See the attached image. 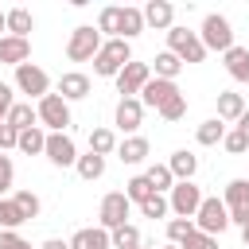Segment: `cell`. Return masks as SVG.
Returning a JSON list of instances; mask_svg holds the SVG:
<instances>
[{
	"label": "cell",
	"mask_w": 249,
	"mask_h": 249,
	"mask_svg": "<svg viewBox=\"0 0 249 249\" xmlns=\"http://www.w3.org/2000/svg\"><path fill=\"white\" fill-rule=\"evenodd\" d=\"M156 113H160L163 121H171V124H175V121H183V117H187V93L179 89V93H175V97H171L167 105H160Z\"/></svg>",
	"instance_id": "cell-37"
},
{
	"label": "cell",
	"mask_w": 249,
	"mask_h": 249,
	"mask_svg": "<svg viewBox=\"0 0 249 249\" xmlns=\"http://www.w3.org/2000/svg\"><path fill=\"white\" fill-rule=\"evenodd\" d=\"M89 152L101 156V160L113 156V152H117V132H113V128H93V132H89Z\"/></svg>",
	"instance_id": "cell-30"
},
{
	"label": "cell",
	"mask_w": 249,
	"mask_h": 249,
	"mask_svg": "<svg viewBox=\"0 0 249 249\" xmlns=\"http://www.w3.org/2000/svg\"><path fill=\"white\" fill-rule=\"evenodd\" d=\"M167 171H171V179H175V183H191V179L198 175V156H195V152H187V148H175V152H171V160H167Z\"/></svg>",
	"instance_id": "cell-18"
},
{
	"label": "cell",
	"mask_w": 249,
	"mask_h": 249,
	"mask_svg": "<svg viewBox=\"0 0 249 249\" xmlns=\"http://www.w3.org/2000/svg\"><path fill=\"white\" fill-rule=\"evenodd\" d=\"M226 128H230V124H222L218 117H210V121H202V124L195 128V140H198L202 148H218L222 136H226Z\"/></svg>",
	"instance_id": "cell-27"
},
{
	"label": "cell",
	"mask_w": 249,
	"mask_h": 249,
	"mask_svg": "<svg viewBox=\"0 0 249 249\" xmlns=\"http://www.w3.org/2000/svg\"><path fill=\"white\" fill-rule=\"evenodd\" d=\"M195 230L198 233H210V237H222L230 230V214H226V202L218 195H206L202 206L195 210Z\"/></svg>",
	"instance_id": "cell-2"
},
{
	"label": "cell",
	"mask_w": 249,
	"mask_h": 249,
	"mask_svg": "<svg viewBox=\"0 0 249 249\" xmlns=\"http://www.w3.org/2000/svg\"><path fill=\"white\" fill-rule=\"evenodd\" d=\"M245 109H249V105H245V93H233V89H222V93H218V121H222V124H230V121L237 124V117H241Z\"/></svg>",
	"instance_id": "cell-23"
},
{
	"label": "cell",
	"mask_w": 249,
	"mask_h": 249,
	"mask_svg": "<svg viewBox=\"0 0 249 249\" xmlns=\"http://www.w3.org/2000/svg\"><path fill=\"white\" fill-rule=\"evenodd\" d=\"M179 70H183V62L171 54V51H160L156 58H152V78H163V82H175L179 78Z\"/></svg>",
	"instance_id": "cell-26"
},
{
	"label": "cell",
	"mask_w": 249,
	"mask_h": 249,
	"mask_svg": "<svg viewBox=\"0 0 249 249\" xmlns=\"http://www.w3.org/2000/svg\"><path fill=\"white\" fill-rule=\"evenodd\" d=\"M43 156H47L54 167H74V163H78V144H74L70 132H47Z\"/></svg>",
	"instance_id": "cell-12"
},
{
	"label": "cell",
	"mask_w": 249,
	"mask_h": 249,
	"mask_svg": "<svg viewBox=\"0 0 249 249\" xmlns=\"http://www.w3.org/2000/svg\"><path fill=\"white\" fill-rule=\"evenodd\" d=\"M0 156H4V152H0Z\"/></svg>",
	"instance_id": "cell-53"
},
{
	"label": "cell",
	"mask_w": 249,
	"mask_h": 249,
	"mask_svg": "<svg viewBox=\"0 0 249 249\" xmlns=\"http://www.w3.org/2000/svg\"><path fill=\"white\" fill-rule=\"evenodd\" d=\"M0 124H4V121H0Z\"/></svg>",
	"instance_id": "cell-54"
},
{
	"label": "cell",
	"mask_w": 249,
	"mask_h": 249,
	"mask_svg": "<svg viewBox=\"0 0 249 249\" xmlns=\"http://www.w3.org/2000/svg\"><path fill=\"white\" fill-rule=\"evenodd\" d=\"M109 245L113 249H136V245H144V237H140V230L132 222H124V226L109 230Z\"/></svg>",
	"instance_id": "cell-29"
},
{
	"label": "cell",
	"mask_w": 249,
	"mask_h": 249,
	"mask_svg": "<svg viewBox=\"0 0 249 249\" xmlns=\"http://www.w3.org/2000/svg\"><path fill=\"white\" fill-rule=\"evenodd\" d=\"M101 35H97V27L93 23H78L74 31H70V39H66V58L70 62H93V54L101 51Z\"/></svg>",
	"instance_id": "cell-3"
},
{
	"label": "cell",
	"mask_w": 249,
	"mask_h": 249,
	"mask_svg": "<svg viewBox=\"0 0 249 249\" xmlns=\"http://www.w3.org/2000/svg\"><path fill=\"white\" fill-rule=\"evenodd\" d=\"M195 233V218H171L167 222V245H183Z\"/></svg>",
	"instance_id": "cell-36"
},
{
	"label": "cell",
	"mask_w": 249,
	"mask_h": 249,
	"mask_svg": "<svg viewBox=\"0 0 249 249\" xmlns=\"http://www.w3.org/2000/svg\"><path fill=\"white\" fill-rule=\"evenodd\" d=\"M241 241H245V245H249V226H245V230H241Z\"/></svg>",
	"instance_id": "cell-48"
},
{
	"label": "cell",
	"mask_w": 249,
	"mask_h": 249,
	"mask_svg": "<svg viewBox=\"0 0 249 249\" xmlns=\"http://www.w3.org/2000/svg\"><path fill=\"white\" fill-rule=\"evenodd\" d=\"M113 82H117V93H121V97H140V89L152 82V66L132 58V62H128V66L113 78Z\"/></svg>",
	"instance_id": "cell-11"
},
{
	"label": "cell",
	"mask_w": 249,
	"mask_h": 249,
	"mask_svg": "<svg viewBox=\"0 0 249 249\" xmlns=\"http://www.w3.org/2000/svg\"><path fill=\"white\" fill-rule=\"evenodd\" d=\"M113 124H117L124 136H136L140 124H144V105H140V97H121L117 109H113Z\"/></svg>",
	"instance_id": "cell-13"
},
{
	"label": "cell",
	"mask_w": 249,
	"mask_h": 249,
	"mask_svg": "<svg viewBox=\"0 0 249 249\" xmlns=\"http://www.w3.org/2000/svg\"><path fill=\"white\" fill-rule=\"evenodd\" d=\"M16 140H19V132H16V128H12L8 121H4V124H0V152H8V148H16Z\"/></svg>",
	"instance_id": "cell-45"
},
{
	"label": "cell",
	"mask_w": 249,
	"mask_h": 249,
	"mask_svg": "<svg viewBox=\"0 0 249 249\" xmlns=\"http://www.w3.org/2000/svg\"><path fill=\"white\" fill-rule=\"evenodd\" d=\"M19 226H23V218H19L16 202L12 198H0V230H19Z\"/></svg>",
	"instance_id": "cell-39"
},
{
	"label": "cell",
	"mask_w": 249,
	"mask_h": 249,
	"mask_svg": "<svg viewBox=\"0 0 249 249\" xmlns=\"http://www.w3.org/2000/svg\"><path fill=\"white\" fill-rule=\"evenodd\" d=\"M128 214H132V202L124 198V191H109L101 198V206H97V226L101 230H117V226L128 222Z\"/></svg>",
	"instance_id": "cell-10"
},
{
	"label": "cell",
	"mask_w": 249,
	"mask_h": 249,
	"mask_svg": "<svg viewBox=\"0 0 249 249\" xmlns=\"http://www.w3.org/2000/svg\"><path fill=\"white\" fill-rule=\"evenodd\" d=\"M222 202H226V214H230V226H249V179H230L226 191H222Z\"/></svg>",
	"instance_id": "cell-7"
},
{
	"label": "cell",
	"mask_w": 249,
	"mask_h": 249,
	"mask_svg": "<svg viewBox=\"0 0 249 249\" xmlns=\"http://www.w3.org/2000/svg\"><path fill=\"white\" fill-rule=\"evenodd\" d=\"M202 187L191 179V183H175L171 191H167V206H171V214L175 218H195V210L202 206Z\"/></svg>",
	"instance_id": "cell-9"
},
{
	"label": "cell",
	"mask_w": 249,
	"mask_h": 249,
	"mask_svg": "<svg viewBox=\"0 0 249 249\" xmlns=\"http://www.w3.org/2000/svg\"><path fill=\"white\" fill-rule=\"evenodd\" d=\"M12 202H16V210H19V218H23V222L39 218V210H43V202H39V195H35V191H16V195H12Z\"/></svg>",
	"instance_id": "cell-32"
},
{
	"label": "cell",
	"mask_w": 249,
	"mask_h": 249,
	"mask_svg": "<svg viewBox=\"0 0 249 249\" xmlns=\"http://www.w3.org/2000/svg\"><path fill=\"white\" fill-rule=\"evenodd\" d=\"M198 39H202L206 51L226 54V51L233 47V27H230V19H226L222 12H210V16L202 19V27H198Z\"/></svg>",
	"instance_id": "cell-6"
},
{
	"label": "cell",
	"mask_w": 249,
	"mask_h": 249,
	"mask_svg": "<svg viewBox=\"0 0 249 249\" xmlns=\"http://www.w3.org/2000/svg\"><path fill=\"white\" fill-rule=\"evenodd\" d=\"M136 249H148V245H136Z\"/></svg>",
	"instance_id": "cell-51"
},
{
	"label": "cell",
	"mask_w": 249,
	"mask_h": 249,
	"mask_svg": "<svg viewBox=\"0 0 249 249\" xmlns=\"http://www.w3.org/2000/svg\"><path fill=\"white\" fill-rule=\"evenodd\" d=\"M12 105H16V89H12L8 82H0V121L8 117V109H12Z\"/></svg>",
	"instance_id": "cell-44"
},
{
	"label": "cell",
	"mask_w": 249,
	"mask_h": 249,
	"mask_svg": "<svg viewBox=\"0 0 249 249\" xmlns=\"http://www.w3.org/2000/svg\"><path fill=\"white\" fill-rule=\"evenodd\" d=\"M140 214H144V218H167V214H171L167 195H152L148 202H140Z\"/></svg>",
	"instance_id": "cell-38"
},
{
	"label": "cell",
	"mask_w": 249,
	"mask_h": 249,
	"mask_svg": "<svg viewBox=\"0 0 249 249\" xmlns=\"http://www.w3.org/2000/svg\"><path fill=\"white\" fill-rule=\"evenodd\" d=\"M144 179L152 183V191H156V195H163V191H171V187H175V179H171L167 163H152V167L144 171Z\"/></svg>",
	"instance_id": "cell-34"
},
{
	"label": "cell",
	"mask_w": 249,
	"mask_h": 249,
	"mask_svg": "<svg viewBox=\"0 0 249 249\" xmlns=\"http://www.w3.org/2000/svg\"><path fill=\"white\" fill-rule=\"evenodd\" d=\"M128 62H132V43H124V39H105L101 51L93 54V74H97V78H117Z\"/></svg>",
	"instance_id": "cell-1"
},
{
	"label": "cell",
	"mask_w": 249,
	"mask_h": 249,
	"mask_svg": "<svg viewBox=\"0 0 249 249\" xmlns=\"http://www.w3.org/2000/svg\"><path fill=\"white\" fill-rule=\"evenodd\" d=\"M222 58H226V74H230L233 82H249V47H237V43H233Z\"/></svg>",
	"instance_id": "cell-24"
},
{
	"label": "cell",
	"mask_w": 249,
	"mask_h": 249,
	"mask_svg": "<svg viewBox=\"0 0 249 249\" xmlns=\"http://www.w3.org/2000/svg\"><path fill=\"white\" fill-rule=\"evenodd\" d=\"M245 179H249V175H245Z\"/></svg>",
	"instance_id": "cell-55"
},
{
	"label": "cell",
	"mask_w": 249,
	"mask_h": 249,
	"mask_svg": "<svg viewBox=\"0 0 249 249\" xmlns=\"http://www.w3.org/2000/svg\"><path fill=\"white\" fill-rule=\"evenodd\" d=\"M237 132H241V136H245V140H249V109H245V113H241V117H237Z\"/></svg>",
	"instance_id": "cell-47"
},
{
	"label": "cell",
	"mask_w": 249,
	"mask_h": 249,
	"mask_svg": "<svg viewBox=\"0 0 249 249\" xmlns=\"http://www.w3.org/2000/svg\"><path fill=\"white\" fill-rule=\"evenodd\" d=\"M35 31V16L27 8H8L4 12V35H16V39H27Z\"/></svg>",
	"instance_id": "cell-20"
},
{
	"label": "cell",
	"mask_w": 249,
	"mask_h": 249,
	"mask_svg": "<svg viewBox=\"0 0 249 249\" xmlns=\"http://www.w3.org/2000/svg\"><path fill=\"white\" fill-rule=\"evenodd\" d=\"M39 249H70V241H62V237H47Z\"/></svg>",
	"instance_id": "cell-46"
},
{
	"label": "cell",
	"mask_w": 249,
	"mask_h": 249,
	"mask_svg": "<svg viewBox=\"0 0 249 249\" xmlns=\"http://www.w3.org/2000/svg\"><path fill=\"white\" fill-rule=\"evenodd\" d=\"M179 249H218V237H210V233H198V230H195Z\"/></svg>",
	"instance_id": "cell-42"
},
{
	"label": "cell",
	"mask_w": 249,
	"mask_h": 249,
	"mask_svg": "<svg viewBox=\"0 0 249 249\" xmlns=\"http://www.w3.org/2000/svg\"><path fill=\"white\" fill-rule=\"evenodd\" d=\"M0 62H8V66H23V62H31V39L0 35Z\"/></svg>",
	"instance_id": "cell-19"
},
{
	"label": "cell",
	"mask_w": 249,
	"mask_h": 249,
	"mask_svg": "<svg viewBox=\"0 0 249 249\" xmlns=\"http://www.w3.org/2000/svg\"><path fill=\"white\" fill-rule=\"evenodd\" d=\"M140 31H144V12H140L136 4H124V8H121V23H117V39L132 43Z\"/></svg>",
	"instance_id": "cell-22"
},
{
	"label": "cell",
	"mask_w": 249,
	"mask_h": 249,
	"mask_svg": "<svg viewBox=\"0 0 249 249\" xmlns=\"http://www.w3.org/2000/svg\"><path fill=\"white\" fill-rule=\"evenodd\" d=\"M148 152H152V144H148V136H124V140H117V160L121 163H128V167H136V163H144L148 160Z\"/></svg>",
	"instance_id": "cell-17"
},
{
	"label": "cell",
	"mask_w": 249,
	"mask_h": 249,
	"mask_svg": "<svg viewBox=\"0 0 249 249\" xmlns=\"http://www.w3.org/2000/svg\"><path fill=\"white\" fill-rule=\"evenodd\" d=\"M74 171H78L86 183H93V179H101V175H105V160H101V156H93V152H86V156H78Z\"/></svg>",
	"instance_id": "cell-31"
},
{
	"label": "cell",
	"mask_w": 249,
	"mask_h": 249,
	"mask_svg": "<svg viewBox=\"0 0 249 249\" xmlns=\"http://www.w3.org/2000/svg\"><path fill=\"white\" fill-rule=\"evenodd\" d=\"M16 89L27 101H39V97L51 93V74L43 66H35V62H23V66H16Z\"/></svg>",
	"instance_id": "cell-8"
},
{
	"label": "cell",
	"mask_w": 249,
	"mask_h": 249,
	"mask_svg": "<svg viewBox=\"0 0 249 249\" xmlns=\"http://www.w3.org/2000/svg\"><path fill=\"white\" fill-rule=\"evenodd\" d=\"M58 97H62L66 105L89 97V74H82V70H66V74L58 78Z\"/></svg>",
	"instance_id": "cell-15"
},
{
	"label": "cell",
	"mask_w": 249,
	"mask_h": 249,
	"mask_svg": "<svg viewBox=\"0 0 249 249\" xmlns=\"http://www.w3.org/2000/svg\"><path fill=\"white\" fill-rule=\"evenodd\" d=\"M70 249H113V245H109V230H101V226H82V230H74Z\"/></svg>",
	"instance_id": "cell-21"
},
{
	"label": "cell",
	"mask_w": 249,
	"mask_h": 249,
	"mask_svg": "<svg viewBox=\"0 0 249 249\" xmlns=\"http://www.w3.org/2000/svg\"><path fill=\"white\" fill-rule=\"evenodd\" d=\"M179 93V86L175 82H163V78H152L144 89H140V105L144 109H160V105H167L171 97Z\"/></svg>",
	"instance_id": "cell-16"
},
{
	"label": "cell",
	"mask_w": 249,
	"mask_h": 249,
	"mask_svg": "<svg viewBox=\"0 0 249 249\" xmlns=\"http://www.w3.org/2000/svg\"><path fill=\"white\" fill-rule=\"evenodd\" d=\"M140 12H144V27H156V31L175 27V4H167V0H148Z\"/></svg>",
	"instance_id": "cell-14"
},
{
	"label": "cell",
	"mask_w": 249,
	"mask_h": 249,
	"mask_svg": "<svg viewBox=\"0 0 249 249\" xmlns=\"http://www.w3.org/2000/svg\"><path fill=\"white\" fill-rule=\"evenodd\" d=\"M23 249H31V245H23Z\"/></svg>",
	"instance_id": "cell-52"
},
{
	"label": "cell",
	"mask_w": 249,
	"mask_h": 249,
	"mask_svg": "<svg viewBox=\"0 0 249 249\" xmlns=\"http://www.w3.org/2000/svg\"><path fill=\"white\" fill-rule=\"evenodd\" d=\"M152 195H156V191H152V183H148L144 175H132V179L124 183V198H128V202H136V206H140V202H148Z\"/></svg>",
	"instance_id": "cell-35"
},
{
	"label": "cell",
	"mask_w": 249,
	"mask_h": 249,
	"mask_svg": "<svg viewBox=\"0 0 249 249\" xmlns=\"http://www.w3.org/2000/svg\"><path fill=\"white\" fill-rule=\"evenodd\" d=\"M222 148H226L230 156H245V152H249V140H245L237 128H226V136H222Z\"/></svg>",
	"instance_id": "cell-40"
},
{
	"label": "cell",
	"mask_w": 249,
	"mask_h": 249,
	"mask_svg": "<svg viewBox=\"0 0 249 249\" xmlns=\"http://www.w3.org/2000/svg\"><path fill=\"white\" fill-rule=\"evenodd\" d=\"M0 35H4V8H0Z\"/></svg>",
	"instance_id": "cell-49"
},
{
	"label": "cell",
	"mask_w": 249,
	"mask_h": 249,
	"mask_svg": "<svg viewBox=\"0 0 249 249\" xmlns=\"http://www.w3.org/2000/svg\"><path fill=\"white\" fill-rule=\"evenodd\" d=\"M27 241L19 237V230H0V249H23Z\"/></svg>",
	"instance_id": "cell-43"
},
{
	"label": "cell",
	"mask_w": 249,
	"mask_h": 249,
	"mask_svg": "<svg viewBox=\"0 0 249 249\" xmlns=\"http://www.w3.org/2000/svg\"><path fill=\"white\" fill-rule=\"evenodd\" d=\"M35 117H39V128H51V132H66V128L74 124V117H70V105H66L58 93H47V97H39V101H35Z\"/></svg>",
	"instance_id": "cell-5"
},
{
	"label": "cell",
	"mask_w": 249,
	"mask_h": 249,
	"mask_svg": "<svg viewBox=\"0 0 249 249\" xmlns=\"http://www.w3.org/2000/svg\"><path fill=\"white\" fill-rule=\"evenodd\" d=\"M12 183H16V163H12V156H0V198H8Z\"/></svg>",
	"instance_id": "cell-41"
},
{
	"label": "cell",
	"mask_w": 249,
	"mask_h": 249,
	"mask_svg": "<svg viewBox=\"0 0 249 249\" xmlns=\"http://www.w3.org/2000/svg\"><path fill=\"white\" fill-rule=\"evenodd\" d=\"M167 51H171L183 66H191V62H202V58H206V47H202L198 31H191V27H171V31H167Z\"/></svg>",
	"instance_id": "cell-4"
},
{
	"label": "cell",
	"mask_w": 249,
	"mask_h": 249,
	"mask_svg": "<svg viewBox=\"0 0 249 249\" xmlns=\"http://www.w3.org/2000/svg\"><path fill=\"white\" fill-rule=\"evenodd\" d=\"M4 121H8L16 132H23V128H35V124H39V117H35V105H31V101H16V105L8 109V117H4Z\"/></svg>",
	"instance_id": "cell-25"
},
{
	"label": "cell",
	"mask_w": 249,
	"mask_h": 249,
	"mask_svg": "<svg viewBox=\"0 0 249 249\" xmlns=\"http://www.w3.org/2000/svg\"><path fill=\"white\" fill-rule=\"evenodd\" d=\"M16 148L23 152V156H43V148H47V132L35 124V128H23L19 132V140H16Z\"/></svg>",
	"instance_id": "cell-28"
},
{
	"label": "cell",
	"mask_w": 249,
	"mask_h": 249,
	"mask_svg": "<svg viewBox=\"0 0 249 249\" xmlns=\"http://www.w3.org/2000/svg\"><path fill=\"white\" fill-rule=\"evenodd\" d=\"M163 249H179V245H163Z\"/></svg>",
	"instance_id": "cell-50"
},
{
	"label": "cell",
	"mask_w": 249,
	"mask_h": 249,
	"mask_svg": "<svg viewBox=\"0 0 249 249\" xmlns=\"http://www.w3.org/2000/svg\"><path fill=\"white\" fill-rule=\"evenodd\" d=\"M117 23H121V8H117V4H109V8L97 12V35H101V39H105V35L117 39Z\"/></svg>",
	"instance_id": "cell-33"
}]
</instances>
